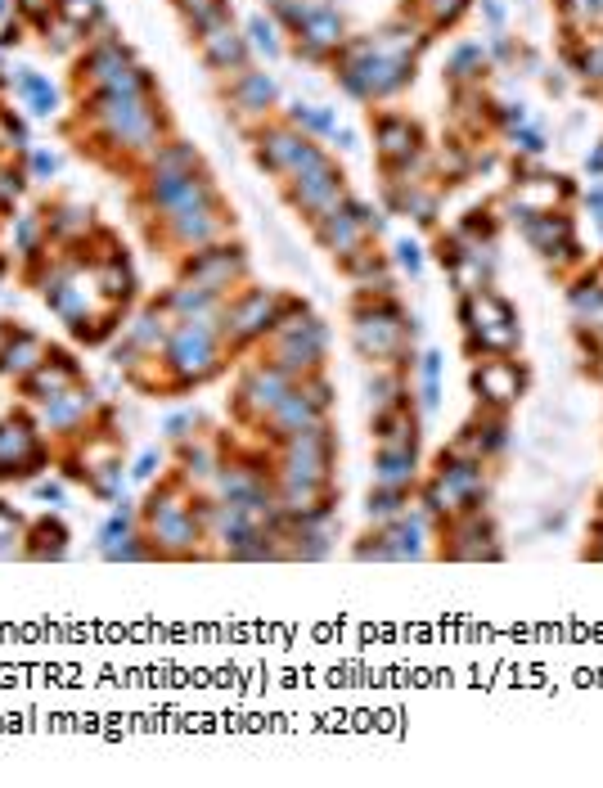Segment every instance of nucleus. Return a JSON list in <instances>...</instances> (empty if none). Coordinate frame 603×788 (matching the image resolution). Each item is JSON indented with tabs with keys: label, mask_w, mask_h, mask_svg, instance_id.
Listing matches in <instances>:
<instances>
[{
	"label": "nucleus",
	"mask_w": 603,
	"mask_h": 788,
	"mask_svg": "<svg viewBox=\"0 0 603 788\" xmlns=\"http://www.w3.org/2000/svg\"><path fill=\"white\" fill-rule=\"evenodd\" d=\"M374 437H378V451H414L419 446V424L405 406L392 410H374Z\"/></svg>",
	"instance_id": "nucleus-12"
},
{
	"label": "nucleus",
	"mask_w": 603,
	"mask_h": 788,
	"mask_svg": "<svg viewBox=\"0 0 603 788\" xmlns=\"http://www.w3.org/2000/svg\"><path fill=\"white\" fill-rule=\"evenodd\" d=\"M126 464H122V455L117 460H104V464H95V469L86 473V491L95 500H122V491H126Z\"/></svg>",
	"instance_id": "nucleus-17"
},
{
	"label": "nucleus",
	"mask_w": 603,
	"mask_h": 788,
	"mask_svg": "<svg viewBox=\"0 0 603 788\" xmlns=\"http://www.w3.org/2000/svg\"><path fill=\"white\" fill-rule=\"evenodd\" d=\"M401 266H410V271H419V248H414V244H401Z\"/></svg>",
	"instance_id": "nucleus-28"
},
{
	"label": "nucleus",
	"mask_w": 603,
	"mask_h": 788,
	"mask_svg": "<svg viewBox=\"0 0 603 788\" xmlns=\"http://www.w3.org/2000/svg\"><path fill=\"white\" fill-rule=\"evenodd\" d=\"M95 289H99V302H108V307H131L135 302V275L131 266H126V257H117V262H104L95 266Z\"/></svg>",
	"instance_id": "nucleus-13"
},
{
	"label": "nucleus",
	"mask_w": 603,
	"mask_h": 788,
	"mask_svg": "<svg viewBox=\"0 0 603 788\" xmlns=\"http://www.w3.org/2000/svg\"><path fill=\"white\" fill-rule=\"evenodd\" d=\"M95 406H99L95 388H90V383L81 379V383H72V388L63 392V397L45 401V406H41V419H36V424L50 428V433L63 437V442H77V437L86 433V424H90V415H95Z\"/></svg>",
	"instance_id": "nucleus-6"
},
{
	"label": "nucleus",
	"mask_w": 603,
	"mask_h": 788,
	"mask_svg": "<svg viewBox=\"0 0 603 788\" xmlns=\"http://www.w3.org/2000/svg\"><path fill=\"white\" fill-rule=\"evenodd\" d=\"M198 428V410H176V415L162 424V433L171 437V442H189V433Z\"/></svg>",
	"instance_id": "nucleus-24"
},
{
	"label": "nucleus",
	"mask_w": 603,
	"mask_h": 788,
	"mask_svg": "<svg viewBox=\"0 0 603 788\" xmlns=\"http://www.w3.org/2000/svg\"><path fill=\"white\" fill-rule=\"evenodd\" d=\"M68 554V523L59 514H41L27 518V541H23V559L32 563H54Z\"/></svg>",
	"instance_id": "nucleus-10"
},
{
	"label": "nucleus",
	"mask_w": 603,
	"mask_h": 788,
	"mask_svg": "<svg viewBox=\"0 0 603 788\" xmlns=\"http://www.w3.org/2000/svg\"><path fill=\"white\" fill-rule=\"evenodd\" d=\"M117 329H122V307H108V302H104L95 316L68 325V334H72V343H77V347H108L117 338Z\"/></svg>",
	"instance_id": "nucleus-14"
},
{
	"label": "nucleus",
	"mask_w": 603,
	"mask_h": 788,
	"mask_svg": "<svg viewBox=\"0 0 603 788\" xmlns=\"http://www.w3.org/2000/svg\"><path fill=\"white\" fill-rule=\"evenodd\" d=\"M180 446V473H185L189 482H207L216 478V469H221V460H216V451L207 442H176Z\"/></svg>",
	"instance_id": "nucleus-18"
},
{
	"label": "nucleus",
	"mask_w": 603,
	"mask_h": 788,
	"mask_svg": "<svg viewBox=\"0 0 603 788\" xmlns=\"http://www.w3.org/2000/svg\"><path fill=\"white\" fill-rule=\"evenodd\" d=\"M293 388V379H288L284 370H275L270 361H257V365H248L243 370V379H239V388H234V415L239 419H266L270 410L284 401V392Z\"/></svg>",
	"instance_id": "nucleus-4"
},
{
	"label": "nucleus",
	"mask_w": 603,
	"mask_h": 788,
	"mask_svg": "<svg viewBox=\"0 0 603 788\" xmlns=\"http://www.w3.org/2000/svg\"><path fill=\"white\" fill-rule=\"evenodd\" d=\"M158 469H162V455L149 446V451H140V455H135V464H131V478H135V482H149Z\"/></svg>",
	"instance_id": "nucleus-27"
},
{
	"label": "nucleus",
	"mask_w": 603,
	"mask_h": 788,
	"mask_svg": "<svg viewBox=\"0 0 603 788\" xmlns=\"http://www.w3.org/2000/svg\"><path fill=\"white\" fill-rule=\"evenodd\" d=\"M0 505H5V500H0Z\"/></svg>",
	"instance_id": "nucleus-32"
},
{
	"label": "nucleus",
	"mask_w": 603,
	"mask_h": 788,
	"mask_svg": "<svg viewBox=\"0 0 603 788\" xmlns=\"http://www.w3.org/2000/svg\"><path fill=\"white\" fill-rule=\"evenodd\" d=\"M18 86H23V95L32 100V109H36V113H50V109H54V86L45 82V77L23 73V77H18Z\"/></svg>",
	"instance_id": "nucleus-23"
},
{
	"label": "nucleus",
	"mask_w": 603,
	"mask_h": 788,
	"mask_svg": "<svg viewBox=\"0 0 603 788\" xmlns=\"http://www.w3.org/2000/svg\"><path fill=\"white\" fill-rule=\"evenodd\" d=\"M464 541H491V532H486V527L477 523V514H468V532H464ZM450 554H455V559H473L477 545H450Z\"/></svg>",
	"instance_id": "nucleus-26"
},
{
	"label": "nucleus",
	"mask_w": 603,
	"mask_h": 788,
	"mask_svg": "<svg viewBox=\"0 0 603 788\" xmlns=\"http://www.w3.org/2000/svg\"><path fill=\"white\" fill-rule=\"evenodd\" d=\"M54 167H59V163H54V154H36V172H41V176H50Z\"/></svg>",
	"instance_id": "nucleus-29"
},
{
	"label": "nucleus",
	"mask_w": 603,
	"mask_h": 788,
	"mask_svg": "<svg viewBox=\"0 0 603 788\" xmlns=\"http://www.w3.org/2000/svg\"><path fill=\"white\" fill-rule=\"evenodd\" d=\"M135 523H140V509H131L126 500H122V505H113V514H108L104 523H99V536H95V541H99V554L113 550L117 541H126V536L135 532Z\"/></svg>",
	"instance_id": "nucleus-19"
},
{
	"label": "nucleus",
	"mask_w": 603,
	"mask_h": 788,
	"mask_svg": "<svg viewBox=\"0 0 603 788\" xmlns=\"http://www.w3.org/2000/svg\"><path fill=\"white\" fill-rule=\"evenodd\" d=\"M171 325H176V320L167 316V307H162V302H153V307H144L140 316L126 325L122 338L140 356H162V347H167V338H171Z\"/></svg>",
	"instance_id": "nucleus-11"
},
{
	"label": "nucleus",
	"mask_w": 603,
	"mask_h": 788,
	"mask_svg": "<svg viewBox=\"0 0 603 788\" xmlns=\"http://www.w3.org/2000/svg\"><path fill=\"white\" fill-rule=\"evenodd\" d=\"M86 374H81V361L68 352V347H50L45 352V361L36 365L32 374H23L18 379V397H27L32 406H45V401L63 397V392L72 388V383H81Z\"/></svg>",
	"instance_id": "nucleus-5"
},
{
	"label": "nucleus",
	"mask_w": 603,
	"mask_h": 788,
	"mask_svg": "<svg viewBox=\"0 0 603 788\" xmlns=\"http://www.w3.org/2000/svg\"><path fill=\"white\" fill-rule=\"evenodd\" d=\"M32 496L41 500V505H63V496H68V482H63V478H36L32 482Z\"/></svg>",
	"instance_id": "nucleus-25"
},
{
	"label": "nucleus",
	"mask_w": 603,
	"mask_h": 788,
	"mask_svg": "<svg viewBox=\"0 0 603 788\" xmlns=\"http://www.w3.org/2000/svg\"><path fill=\"white\" fill-rule=\"evenodd\" d=\"M0 14H5V0H0Z\"/></svg>",
	"instance_id": "nucleus-31"
},
{
	"label": "nucleus",
	"mask_w": 603,
	"mask_h": 788,
	"mask_svg": "<svg viewBox=\"0 0 603 788\" xmlns=\"http://www.w3.org/2000/svg\"><path fill=\"white\" fill-rule=\"evenodd\" d=\"M374 482H378V487H401V491H410V482H414V451H378V460H374Z\"/></svg>",
	"instance_id": "nucleus-16"
},
{
	"label": "nucleus",
	"mask_w": 603,
	"mask_h": 788,
	"mask_svg": "<svg viewBox=\"0 0 603 788\" xmlns=\"http://www.w3.org/2000/svg\"><path fill=\"white\" fill-rule=\"evenodd\" d=\"M41 424H36L27 410H14V415L0 419V482H18V469L23 460L41 446Z\"/></svg>",
	"instance_id": "nucleus-7"
},
{
	"label": "nucleus",
	"mask_w": 603,
	"mask_h": 788,
	"mask_svg": "<svg viewBox=\"0 0 603 788\" xmlns=\"http://www.w3.org/2000/svg\"><path fill=\"white\" fill-rule=\"evenodd\" d=\"M239 275H243L239 248H198V253L185 262V280L198 284V289H207V293H216V298H221Z\"/></svg>",
	"instance_id": "nucleus-9"
},
{
	"label": "nucleus",
	"mask_w": 603,
	"mask_h": 788,
	"mask_svg": "<svg viewBox=\"0 0 603 788\" xmlns=\"http://www.w3.org/2000/svg\"><path fill=\"white\" fill-rule=\"evenodd\" d=\"M329 469H333V433L329 424H315L306 433H293L288 442H279V482H293V487H329Z\"/></svg>",
	"instance_id": "nucleus-1"
},
{
	"label": "nucleus",
	"mask_w": 603,
	"mask_h": 788,
	"mask_svg": "<svg viewBox=\"0 0 603 788\" xmlns=\"http://www.w3.org/2000/svg\"><path fill=\"white\" fill-rule=\"evenodd\" d=\"M5 271H9V257H5V253H0V275H5Z\"/></svg>",
	"instance_id": "nucleus-30"
},
{
	"label": "nucleus",
	"mask_w": 603,
	"mask_h": 788,
	"mask_svg": "<svg viewBox=\"0 0 603 788\" xmlns=\"http://www.w3.org/2000/svg\"><path fill=\"white\" fill-rule=\"evenodd\" d=\"M45 338L32 334V329L14 325V320H0V379H23V374H32L36 365L45 361Z\"/></svg>",
	"instance_id": "nucleus-8"
},
{
	"label": "nucleus",
	"mask_w": 603,
	"mask_h": 788,
	"mask_svg": "<svg viewBox=\"0 0 603 788\" xmlns=\"http://www.w3.org/2000/svg\"><path fill=\"white\" fill-rule=\"evenodd\" d=\"M23 541H27V518L14 505H0V559L23 554Z\"/></svg>",
	"instance_id": "nucleus-21"
},
{
	"label": "nucleus",
	"mask_w": 603,
	"mask_h": 788,
	"mask_svg": "<svg viewBox=\"0 0 603 788\" xmlns=\"http://www.w3.org/2000/svg\"><path fill=\"white\" fill-rule=\"evenodd\" d=\"M473 388L482 392L491 406H509V401L518 397V370L504 365V361H491V365H482V370L473 374Z\"/></svg>",
	"instance_id": "nucleus-15"
},
{
	"label": "nucleus",
	"mask_w": 603,
	"mask_h": 788,
	"mask_svg": "<svg viewBox=\"0 0 603 788\" xmlns=\"http://www.w3.org/2000/svg\"><path fill=\"white\" fill-rule=\"evenodd\" d=\"M324 347H329V334H324L320 320H306L297 334H270V347H266V361L275 370H284L288 379H306V374H320V361H324Z\"/></svg>",
	"instance_id": "nucleus-2"
},
{
	"label": "nucleus",
	"mask_w": 603,
	"mask_h": 788,
	"mask_svg": "<svg viewBox=\"0 0 603 788\" xmlns=\"http://www.w3.org/2000/svg\"><path fill=\"white\" fill-rule=\"evenodd\" d=\"M203 46H207V55H212V64H221V68L243 64V46H239L234 32H207Z\"/></svg>",
	"instance_id": "nucleus-22"
},
{
	"label": "nucleus",
	"mask_w": 603,
	"mask_h": 788,
	"mask_svg": "<svg viewBox=\"0 0 603 788\" xmlns=\"http://www.w3.org/2000/svg\"><path fill=\"white\" fill-rule=\"evenodd\" d=\"M279 302L284 298H275V293H243L239 302H230V307H225V320H221L225 347H248V343L270 338V329H275V320H279Z\"/></svg>",
	"instance_id": "nucleus-3"
},
{
	"label": "nucleus",
	"mask_w": 603,
	"mask_h": 788,
	"mask_svg": "<svg viewBox=\"0 0 603 788\" xmlns=\"http://www.w3.org/2000/svg\"><path fill=\"white\" fill-rule=\"evenodd\" d=\"M405 491L401 487H374L369 491V505H365V514H369V523H392V518H401L405 514Z\"/></svg>",
	"instance_id": "nucleus-20"
}]
</instances>
